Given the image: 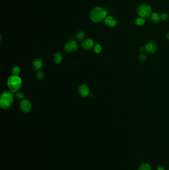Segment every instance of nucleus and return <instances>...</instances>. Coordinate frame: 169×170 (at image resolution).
Wrapping results in <instances>:
<instances>
[{
  "label": "nucleus",
  "mask_w": 169,
  "mask_h": 170,
  "mask_svg": "<svg viewBox=\"0 0 169 170\" xmlns=\"http://www.w3.org/2000/svg\"><path fill=\"white\" fill-rule=\"evenodd\" d=\"M14 93L11 91H5L2 93L0 97V106L2 109L10 108L14 102Z\"/></svg>",
  "instance_id": "nucleus-1"
},
{
  "label": "nucleus",
  "mask_w": 169,
  "mask_h": 170,
  "mask_svg": "<svg viewBox=\"0 0 169 170\" xmlns=\"http://www.w3.org/2000/svg\"><path fill=\"white\" fill-rule=\"evenodd\" d=\"M107 12L101 7H95L90 12V19L94 23H99L105 19Z\"/></svg>",
  "instance_id": "nucleus-2"
},
{
  "label": "nucleus",
  "mask_w": 169,
  "mask_h": 170,
  "mask_svg": "<svg viewBox=\"0 0 169 170\" xmlns=\"http://www.w3.org/2000/svg\"><path fill=\"white\" fill-rule=\"evenodd\" d=\"M7 85L10 91L14 93H16L21 87L22 81L19 76L13 75L9 77L7 82Z\"/></svg>",
  "instance_id": "nucleus-3"
},
{
  "label": "nucleus",
  "mask_w": 169,
  "mask_h": 170,
  "mask_svg": "<svg viewBox=\"0 0 169 170\" xmlns=\"http://www.w3.org/2000/svg\"><path fill=\"white\" fill-rule=\"evenodd\" d=\"M136 13L139 17L146 19L150 17L153 12L150 6L146 3H143L138 6L136 10Z\"/></svg>",
  "instance_id": "nucleus-4"
},
{
  "label": "nucleus",
  "mask_w": 169,
  "mask_h": 170,
  "mask_svg": "<svg viewBox=\"0 0 169 170\" xmlns=\"http://www.w3.org/2000/svg\"><path fill=\"white\" fill-rule=\"evenodd\" d=\"M78 44L74 40H71L65 44L64 46V50L67 53H73L78 50Z\"/></svg>",
  "instance_id": "nucleus-5"
},
{
  "label": "nucleus",
  "mask_w": 169,
  "mask_h": 170,
  "mask_svg": "<svg viewBox=\"0 0 169 170\" xmlns=\"http://www.w3.org/2000/svg\"><path fill=\"white\" fill-rule=\"evenodd\" d=\"M19 108L23 113H28L31 111V104L28 100H24L21 102Z\"/></svg>",
  "instance_id": "nucleus-6"
},
{
  "label": "nucleus",
  "mask_w": 169,
  "mask_h": 170,
  "mask_svg": "<svg viewBox=\"0 0 169 170\" xmlns=\"http://www.w3.org/2000/svg\"><path fill=\"white\" fill-rule=\"evenodd\" d=\"M145 50L149 54H153L157 50L158 45L157 42L155 41L149 42L145 46Z\"/></svg>",
  "instance_id": "nucleus-7"
},
{
  "label": "nucleus",
  "mask_w": 169,
  "mask_h": 170,
  "mask_svg": "<svg viewBox=\"0 0 169 170\" xmlns=\"http://www.w3.org/2000/svg\"><path fill=\"white\" fill-rule=\"evenodd\" d=\"M90 93L89 88L87 85L82 84L78 88V94L82 97H87Z\"/></svg>",
  "instance_id": "nucleus-8"
},
{
  "label": "nucleus",
  "mask_w": 169,
  "mask_h": 170,
  "mask_svg": "<svg viewBox=\"0 0 169 170\" xmlns=\"http://www.w3.org/2000/svg\"><path fill=\"white\" fill-rule=\"evenodd\" d=\"M95 45L94 41L91 38H86L81 43V46L85 50H89L94 47Z\"/></svg>",
  "instance_id": "nucleus-9"
},
{
  "label": "nucleus",
  "mask_w": 169,
  "mask_h": 170,
  "mask_svg": "<svg viewBox=\"0 0 169 170\" xmlns=\"http://www.w3.org/2000/svg\"><path fill=\"white\" fill-rule=\"evenodd\" d=\"M105 23L107 26L111 28H114L117 26V19L112 16H108L106 17Z\"/></svg>",
  "instance_id": "nucleus-10"
},
{
  "label": "nucleus",
  "mask_w": 169,
  "mask_h": 170,
  "mask_svg": "<svg viewBox=\"0 0 169 170\" xmlns=\"http://www.w3.org/2000/svg\"><path fill=\"white\" fill-rule=\"evenodd\" d=\"M43 61L40 58L35 59L33 63V69L36 71H40L43 67Z\"/></svg>",
  "instance_id": "nucleus-11"
},
{
  "label": "nucleus",
  "mask_w": 169,
  "mask_h": 170,
  "mask_svg": "<svg viewBox=\"0 0 169 170\" xmlns=\"http://www.w3.org/2000/svg\"><path fill=\"white\" fill-rule=\"evenodd\" d=\"M150 19L152 23H157L161 20L160 15L157 12H153L151 16H150Z\"/></svg>",
  "instance_id": "nucleus-12"
},
{
  "label": "nucleus",
  "mask_w": 169,
  "mask_h": 170,
  "mask_svg": "<svg viewBox=\"0 0 169 170\" xmlns=\"http://www.w3.org/2000/svg\"><path fill=\"white\" fill-rule=\"evenodd\" d=\"M54 61L56 64H59L61 62L62 60V54H60L59 52H57L55 54H54Z\"/></svg>",
  "instance_id": "nucleus-13"
},
{
  "label": "nucleus",
  "mask_w": 169,
  "mask_h": 170,
  "mask_svg": "<svg viewBox=\"0 0 169 170\" xmlns=\"http://www.w3.org/2000/svg\"><path fill=\"white\" fill-rule=\"evenodd\" d=\"M145 19L142 17H139L136 18L135 21V24L137 26H142L145 24Z\"/></svg>",
  "instance_id": "nucleus-14"
},
{
  "label": "nucleus",
  "mask_w": 169,
  "mask_h": 170,
  "mask_svg": "<svg viewBox=\"0 0 169 170\" xmlns=\"http://www.w3.org/2000/svg\"><path fill=\"white\" fill-rule=\"evenodd\" d=\"M138 170H151L150 165L146 163H143L140 165L138 167Z\"/></svg>",
  "instance_id": "nucleus-15"
},
{
  "label": "nucleus",
  "mask_w": 169,
  "mask_h": 170,
  "mask_svg": "<svg viewBox=\"0 0 169 170\" xmlns=\"http://www.w3.org/2000/svg\"><path fill=\"white\" fill-rule=\"evenodd\" d=\"M94 51L96 54H100L102 50V48L101 46L99 44H95L94 46L93 47Z\"/></svg>",
  "instance_id": "nucleus-16"
},
{
  "label": "nucleus",
  "mask_w": 169,
  "mask_h": 170,
  "mask_svg": "<svg viewBox=\"0 0 169 170\" xmlns=\"http://www.w3.org/2000/svg\"><path fill=\"white\" fill-rule=\"evenodd\" d=\"M84 37V32L83 31H78V33H76V39L78 40H81L82 39H83Z\"/></svg>",
  "instance_id": "nucleus-17"
},
{
  "label": "nucleus",
  "mask_w": 169,
  "mask_h": 170,
  "mask_svg": "<svg viewBox=\"0 0 169 170\" xmlns=\"http://www.w3.org/2000/svg\"><path fill=\"white\" fill-rule=\"evenodd\" d=\"M12 73L14 75L18 76L21 73V68H19V66H14V68H12Z\"/></svg>",
  "instance_id": "nucleus-18"
},
{
  "label": "nucleus",
  "mask_w": 169,
  "mask_h": 170,
  "mask_svg": "<svg viewBox=\"0 0 169 170\" xmlns=\"http://www.w3.org/2000/svg\"><path fill=\"white\" fill-rule=\"evenodd\" d=\"M147 55L145 53H142L138 56V60L140 62H144L147 59Z\"/></svg>",
  "instance_id": "nucleus-19"
},
{
  "label": "nucleus",
  "mask_w": 169,
  "mask_h": 170,
  "mask_svg": "<svg viewBox=\"0 0 169 170\" xmlns=\"http://www.w3.org/2000/svg\"><path fill=\"white\" fill-rule=\"evenodd\" d=\"M16 98L19 100H23L25 98V94L23 92H17L16 94Z\"/></svg>",
  "instance_id": "nucleus-20"
},
{
  "label": "nucleus",
  "mask_w": 169,
  "mask_h": 170,
  "mask_svg": "<svg viewBox=\"0 0 169 170\" xmlns=\"http://www.w3.org/2000/svg\"><path fill=\"white\" fill-rule=\"evenodd\" d=\"M161 19L162 21H165L168 19L169 16V15L166 12H162L160 15Z\"/></svg>",
  "instance_id": "nucleus-21"
},
{
  "label": "nucleus",
  "mask_w": 169,
  "mask_h": 170,
  "mask_svg": "<svg viewBox=\"0 0 169 170\" xmlns=\"http://www.w3.org/2000/svg\"><path fill=\"white\" fill-rule=\"evenodd\" d=\"M36 76L38 80H41L44 78V74L43 72L39 71L37 73Z\"/></svg>",
  "instance_id": "nucleus-22"
},
{
  "label": "nucleus",
  "mask_w": 169,
  "mask_h": 170,
  "mask_svg": "<svg viewBox=\"0 0 169 170\" xmlns=\"http://www.w3.org/2000/svg\"><path fill=\"white\" fill-rule=\"evenodd\" d=\"M156 170H165V168L162 165H159L156 168Z\"/></svg>",
  "instance_id": "nucleus-23"
},
{
  "label": "nucleus",
  "mask_w": 169,
  "mask_h": 170,
  "mask_svg": "<svg viewBox=\"0 0 169 170\" xmlns=\"http://www.w3.org/2000/svg\"><path fill=\"white\" fill-rule=\"evenodd\" d=\"M145 51V48L144 47H140L139 48V51L141 52H143Z\"/></svg>",
  "instance_id": "nucleus-24"
},
{
  "label": "nucleus",
  "mask_w": 169,
  "mask_h": 170,
  "mask_svg": "<svg viewBox=\"0 0 169 170\" xmlns=\"http://www.w3.org/2000/svg\"><path fill=\"white\" fill-rule=\"evenodd\" d=\"M166 38L168 40H169V31H168L167 33H166Z\"/></svg>",
  "instance_id": "nucleus-25"
},
{
  "label": "nucleus",
  "mask_w": 169,
  "mask_h": 170,
  "mask_svg": "<svg viewBox=\"0 0 169 170\" xmlns=\"http://www.w3.org/2000/svg\"><path fill=\"white\" fill-rule=\"evenodd\" d=\"M169 170V169H168V170Z\"/></svg>",
  "instance_id": "nucleus-26"
}]
</instances>
